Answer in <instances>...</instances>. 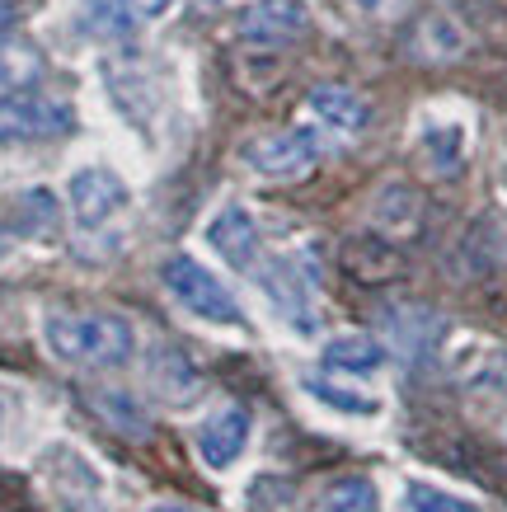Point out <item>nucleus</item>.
<instances>
[{
	"label": "nucleus",
	"mask_w": 507,
	"mask_h": 512,
	"mask_svg": "<svg viewBox=\"0 0 507 512\" xmlns=\"http://www.w3.org/2000/svg\"><path fill=\"white\" fill-rule=\"evenodd\" d=\"M47 348L76 367H123L137 353V334L123 315H47Z\"/></svg>",
	"instance_id": "obj_1"
},
{
	"label": "nucleus",
	"mask_w": 507,
	"mask_h": 512,
	"mask_svg": "<svg viewBox=\"0 0 507 512\" xmlns=\"http://www.w3.org/2000/svg\"><path fill=\"white\" fill-rule=\"evenodd\" d=\"M160 278H165L169 296L193 311L198 320H212V325H240V301L231 296V287L216 278L212 268H202L198 259H188V254H169L165 268H160Z\"/></svg>",
	"instance_id": "obj_2"
},
{
	"label": "nucleus",
	"mask_w": 507,
	"mask_h": 512,
	"mask_svg": "<svg viewBox=\"0 0 507 512\" xmlns=\"http://www.w3.org/2000/svg\"><path fill=\"white\" fill-rule=\"evenodd\" d=\"M324 141L310 127H287V132H268L245 146V165L263 179H306L320 165Z\"/></svg>",
	"instance_id": "obj_3"
},
{
	"label": "nucleus",
	"mask_w": 507,
	"mask_h": 512,
	"mask_svg": "<svg viewBox=\"0 0 507 512\" xmlns=\"http://www.w3.org/2000/svg\"><path fill=\"white\" fill-rule=\"evenodd\" d=\"M71 132V109L29 90L0 94V141H43Z\"/></svg>",
	"instance_id": "obj_4"
},
{
	"label": "nucleus",
	"mask_w": 507,
	"mask_h": 512,
	"mask_svg": "<svg viewBox=\"0 0 507 512\" xmlns=\"http://www.w3.org/2000/svg\"><path fill=\"white\" fill-rule=\"evenodd\" d=\"M235 33L254 47H282L310 33V0H249L235 15Z\"/></svg>",
	"instance_id": "obj_5"
},
{
	"label": "nucleus",
	"mask_w": 507,
	"mask_h": 512,
	"mask_svg": "<svg viewBox=\"0 0 507 512\" xmlns=\"http://www.w3.org/2000/svg\"><path fill=\"white\" fill-rule=\"evenodd\" d=\"M66 198H71V212H76L80 226H99V221L118 217L127 207V184L113 170H80L71 184H66Z\"/></svg>",
	"instance_id": "obj_6"
},
{
	"label": "nucleus",
	"mask_w": 507,
	"mask_h": 512,
	"mask_svg": "<svg viewBox=\"0 0 507 512\" xmlns=\"http://www.w3.org/2000/svg\"><path fill=\"white\" fill-rule=\"evenodd\" d=\"M259 282H263V292L277 301V311L287 315L301 334L315 329V311H310V278L292 264V259H268V264H259Z\"/></svg>",
	"instance_id": "obj_7"
},
{
	"label": "nucleus",
	"mask_w": 507,
	"mask_h": 512,
	"mask_svg": "<svg viewBox=\"0 0 507 512\" xmlns=\"http://www.w3.org/2000/svg\"><path fill=\"white\" fill-rule=\"evenodd\" d=\"M207 240H212L216 254L231 268H240V273H254V268H259V226H254V217H249L245 207L216 212L212 226H207Z\"/></svg>",
	"instance_id": "obj_8"
},
{
	"label": "nucleus",
	"mask_w": 507,
	"mask_h": 512,
	"mask_svg": "<svg viewBox=\"0 0 507 512\" xmlns=\"http://www.w3.org/2000/svg\"><path fill=\"white\" fill-rule=\"evenodd\" d=\"M245 442H249V414L245 409H221V414H212V419L202 423V433H198V451L212 470L235 466L240 451H245Z\"/></svg>",
	"instance_id": "obj_9"
},
{
	"label": "nucleus",
	"mask_w": 507,
	"mask_h": 512,
	"mask_svg": "<svg viewBox=\"0 0 507 512\" xmlns=\"http://www.w3.org/2000/svg\"><path fill=\"white\" fill-rule=\"evenodd\" d=\"M310 113L320 118L324 127H334V132H362L367 127V99L348 85H315L310 90Z\"/></svg>",
	"instance_id": "obj_10"
},
{
	"label": "nucleus",
	"mask_w": 507,
	"mask_h": 512,
	"mask_svg": "<svg viewBox=\"0 0 507 512\" xmlns=\"http://www.w3.org/2000/svg\"><path fill=\"white\" fill-rule=\"evenodd\" d=\"M151 386L155 395H165L169 404H193L202 390V376L193 372V362L184 353H174V348H160L151 357Z\"/></svg>",
	"instance_id": "obj_11"
},
{
	"label": "nucleus",
	"mask_w": 507,
	"mask_h": 512,
	"mask_svg": "<svg viewBox=\"0 0 507 512\" xmlns=\"http://www.w3.org/2000/svg\"><path fill=\"white\" fill-rule=\"evenodd\" d=\"M385 362V348L367 334H343V339H329L324 343V367L329 372H353V376H367L376 372Z\"/></svg>",
	"instance_id": "obj_12"
},
{
	"label": "nucleus",
	"mask_w": 507,
	"mask_h": 512,
	"mask_svg": "<svg viewBox=\"0 0 507 512\" xmlns=\"http://www.w3.org/2000/svg\"><path fill=\"white\" fill-rule=\"evenodd\" d=\"M5 217H10V226L19 235H43L57 226V198L47 188H29V193L5 202Z\"/></svg>",
	"instance_id": "obj_13"
},
{
	"label": "nucleus",
	"mask_w": 507,
	"mask_h": 512,
	"mask_svg": "<svg viewBox=\"0 0 507 512\" xmlns=\"http://www.w3.org/2000/svg\"><path fill=\"white\" fill-rule=\"evenodd\" d=\"M66 466H71V475L52 470L57 503H66L71 512H94V508H99V480H94V470L85 466L80 456H71V451H66Z\"/></svg>",
	"instance_id": "obj_14"
},
{
	"label": "nucleus",
	"mask_w": 507,
	"mask_h": 512,
	"mask_svg": "<svg viewBox=\"0 0 507 512\" xmlns=\"http://www.w3.org/2000/svg\"><path fill=\"white\" fill-rule=\"evenodd\" d=\"M80 19H85V29H90L94 38H127L132 24H137V15L127 10L123 0H85Z\"/></svg>",
	"instance_id": "obj_15"
},
{
	"label": "nucleus",
	"mask_w": 507,
	"mask_h": 512,
	"mask_svg": "<svg viewBox=\"0 0 507 512\" xmlns=\"http://www.w3.org/2000/svg\"><path fill=\"white\" fill-rule=\"evenodd\" d=\"M376 484L371 480H357V475H348V480H334L329 489H324V512H376Z\"/></svg>",
	"instance_id": "obj_16"
},
{
	"label": "nucleus",
	"mask_w": 507,
	"mask_h": 512,
	"mask_svg": "<svg viewBox=\"0 0 507 512\" xmlns=\"http://www.w3.org/2000/svg\"><path fill=\"white\" fill-rule=\"evenodd\" d=\"M306 390L320 404H329V409H338V414H357V419L381 409V404L371 400V395H362V390H348V386H334V381H324V376H306Z\"/></svg>",
	"instance_id": "obj_17"
},
{
	"label": "nucleus",
	"mask_w": 507,
	"mask_h": 512,
	"mask_svg": "<svg viewBox=\"0 0 507 512\" xmlns=\"http://www.w3.org/2000/svg\"><path fill=\"white\" fill-rule=\"evenodd\" d=\"M400 512H479L470 498H456L446 489H432V484H404V498H400Z\"/></svg>",
	"instance_id": "obj_18"
},
{
	"label": "nucleus",
	"mask_w": 507,
	"mask_h": 512,
	"mask_svg": "<svg viewBox=\"0 0 507 512\" xmlns=\"http://www.w3.org/2000/svg\"><path fill=\"white\" fill-rule=\"evenodd\" d=\"M423 151H428V165L437 174H456V170H461L465 132H461V127H432L428 137H423Z\"/></svg>",
	"instance_id": "obj_19"
},
{
	"label": "nucleus",
	"mask_w": 507,
	"mask_h": 512,
	"mask_svg": "<svg viewBox=\"0 0 507 512\" xmlns=\"http://www.w3.org/2000/svg\"><path fill=\"white\" fill-rule=\"evenodd\" d=\"M0 512H29V484L19 475H0Z\"/></svg>",
	"instance_id": "obj_20"
},
{
	"label": "nucleus",
	"mask_w": 507,
	"mask_h": 512,
	"mask_svg": "<svg viewBox=\"0 0 507 512\" xmlns=\"http://www.w3.org/2000/svg\"><path fill=\"white\" fill-rule=\"evenodd\" d=\"M123 5L137 19H155V15H165V10H169V0H123Z\"/></svg>",
	"instance_id": "obj_21"
},
{
	"label": "nucleus",
	"mask_w": 507,
	"mask_h": 512,
	"mask_svg": "<svg viewBox=\"0 0 507 512\" xmlns=\"http://www.w3.org/2000/svg\"><path fill=\"white\" fill-rule=\"evenodd\" d=\"M15 19H19V10H15V0H0V38L15 29Z\"/></svg>",
	"instance_id": "obj_22"
},
{
	"label": "nucleus",
	"mask_w": 507,
	"mask_h": 512,
	"mask_svg": "<svg viewBox=\"0 0 507 512\" xmlns=\"http://www.w3.org/2000/svg\"><path fill=\"white\" fill-rule=\"evenodd\" d=\"M151 512H193V508H184V503H160V508H151Z\"/></svg>",
	"instance_id": "obj_23"
},
{
	"label": "nucleus",
	"mask_w": 507,
	"mask_h": 512,
	"mask_svg": "<svg viewBox=\"0 0 507 512\" xmlns=\"http://www.w3.org/2000/svg\"><path fill=\"white\" fill-rule=\"evenodd\" d=\"M353 5H362V10H381L385 0H353Z\"/></svg>",
	"instance_id": "obj_24"
},
{
	"label": "nucleus",
	"mask_w": 507,
	"mask_h": 512,
	"mask_svg": "<svg viewBox=\"0 0 507 512\" xmlns=\"http://www.w3.org/2000/svg\"><path fill=\"white\" fill-rule=\"evenodd\" d=\"M0 259H5V235H0Z\"/></svg>",
	"instance_id": "obj_25"
}]
</instances>
